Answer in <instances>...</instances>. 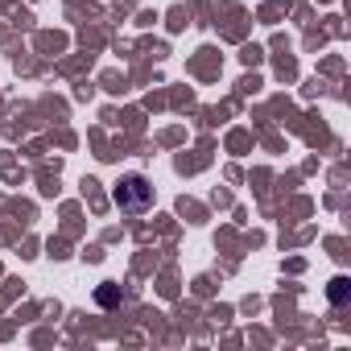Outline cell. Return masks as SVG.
Instances as JSON below:
<instances>
[{"label": "cell", "mask_w": 351, "mask_h": 351, "mask_svg": "<svg viewBox=\"0 0 351 351\" xmlns=\"http://www.w3.org/2000/svg\"><path fill=\"white\" fill-rule=\"evenodd\" d=\"M343 298H347V277H335V281H330V302L339 306Z\"/></svg>", "instance_id": "2"}, {"label": "cell", "mask_w": 351, "mask_h": 351, "mask_svg": "<svg viewBox=\"0 0 351 351\" xmlns=\"http://www.w3.org/2000/svg\"><path fill=\"white\" fill-rule=\"evenodd\" d=\"M112 199H116V207L124 215H145L153 207V186H149L145 173H124L116 182V191H112Z\"/></svg>", "instance_id": "1"}]
</instances>
